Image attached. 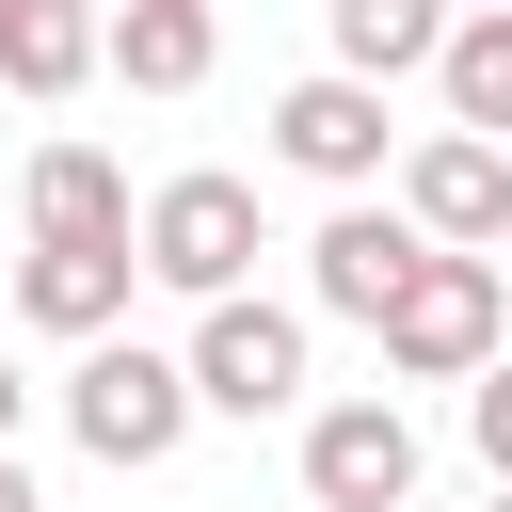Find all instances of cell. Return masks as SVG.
I'll return each instance as SVG.
<instances>
[{
	"mask_svg": "<svg viewBox=\"0 0 512 512\" xmlns=\"http://www.w3.org/2000/svg\"><path fill=\"white\" fill-rule=\"evenodd\" d=\"M128 256H144V288H176L192 320H208V304H240V288H256V256H272V224H256V176H224V160L160 176V192L128 208Z\"/></svg>",
	"mask_w": 512,
	"mask_h": 512,
	"instance_id": "obj_1",
	"label": "cell"
},
{
	"mask_svg": "<svg viewBox=\"0 0 512 512\" xmlns=\"http://www.w3.org/2000/svg\"><path fill=\"white\" fill-rule=\"evenodd\" d=\"M64 432H80L96 464H128V480H144V464H176V448H192V368H176V352H144V336H112V352H80V368H64Z\"/></svg>",
	"mask_w": 512,
	"mask_h": 512,
	"instance_id": "obj_2",
	"label": "cell"
},
{
	"mask_svg": "<svg viewBox=\"0 0 512 512\" xmlns=\"http://www.w3.org/2000/svg\"><path fill=\"white\" fill-rule=\"evenodd\" d=\"M496 320H512V272L496 256H416V288L384 320V368L400 384H480L496 368Z\"/></svg>",
	"mask_w": 512,
	"mask_h": 512,
	"instance_id": "obj_3",
	"label": "cell"
},
{
	"mask_svg": "<svg viewBox=\"0 0 512 512\" xmlns=\"http://www.w3.org/2000/svg\"><path fill=\"white\" fill-rule=\"evenodd\" d=\"M176 368H192V416H304V304H256L240 288V304L192 320Z\"/></svg>",
	"mask_w": 512,
	"mask_h": 512,
	"instance_id": "obj_4",
	"label": "cell"
},
{
	"mask_svg": "<svg viewBox=\"0 0 512 512\" xmlns=\"http://www.w3.org/2000/svg\"><path fill=\"white\" fill-rule=\"evenodd\" d=\"M432 256H512V144H464V128H416L400 144V192H384Z\"/></svg>",
	"mask_w": 512,
	"mask_h": 512,
	"instance_id": "obj_5",
	"label": "cell"
},
{
	"mask_svg": "<svg viewBox=\"0 0 512 512\" xmlns=\"http://www.w3.org/2000/svg\"><path fill=\"white\" fill-rule=\"evenodd\" d=\"M272 160H288V176H320L336 208H368V176H400V128H384V96H368V80H336V64H320V80H288V96H272Z\"/></svg>",
	"mask_w": 512,
	"mask_h": 512,
	"instance_id": "obj_6",
	"label": "cell"
},
{
	"mask_svg": "<svg viewBox=\"0 0 512 512\" xmlns=\"http://www.w3.org/2000/svg\"><path fill=\"white\" fill-rule=\"evenodd\" d=\"M304 512H416V416L384 384L304 416Z\"/></svg>",
	"mask_w": 512,
	"mask_h": 512,
	"instance_id": "obj_7",
	"label": "cell"
},
{
	"mask_svg": "<svg viewBox=\"0 0 512 512\" xmlns=\"http://www.w3.org/2000/svg\"><path fill=\"white\" fill-rule=\"evenodd\" d=\"M416 256H432V240H416L400 208H320V240H304V304L384 336V320H400V288H416Z\"/></svg>",
	"mask_w": 512,
	"mask_h": 512,
	"instance_id": "obj_8",
	"label": "cell"
},
{
	"mask_svg": "<svg viewBox=\"0 0 512 512\" xmlns=\"http://www.w3.org/2000/svg\"><path fill=\"white\" fill-rule=\"evenodd\" d=\"M16 224H32L48 256H112V240H128V160H112V144H80V128H64V144H32Z\"/></svg>",
	"mask_w": 512,
	"mask_h": 512,
	"instance_id": "obj_9",
	"label": "cell"
},
{
	"mask_svg": "<svg viewBox=\"0 0 512 512\" xmlns=\"http://www.w3.org/2000/svg\"><path fill=\"white\" fill-rule=\"evenodd\" d=\"M128 288H144V256H128V240H112V256H48V240L16 256V320H32V336H64V352H112V336H128Z\"/></svg>",
	"mask_w": 512,
	"mask_h": 512,
	"instance_id": "obj_10",
	"label": "cell"
},
{
	"mask_svg": "<svg viewBox=\"0 0 512 512\" xmlns=\"http://www.w3.org/2000/svg\"><path fill=\"white\" fill-rule=\"evenodd\" d=\"M96 64H112L128 96H192V80L224 64V16H208V0H128V16H96Z\"/></svg>",
	"mask_w": 512,
	"mask_h": 512,
	"instance_id": "obj_11",
	"label": "cell"
},
{
	"mask_svg": "<svg viewBox=\"0 0 512 512\" xmlns=\"http://www.w3.org/2000/svg\"><path fill=\"white\" fill-rule=\"evenodd\" d=\"M432 96H448V128H464V144H512V0L448 16V64H432Z\"/></svg>",
	"mask_w": 512,
	"mask_h": 512,
	"instance_id": "obj_12",
	"label": "cell"
},
{
	"mask_svg": "<svg viewBox=\"0 0 512 512\" xmlns=\"http://www.w3.org/2000/svg\"><path fill=\"white\" fill-rule=\"evenodd\" d=\"M432 64H448V16L432 0H336V80L384 96V80H432Z\"/></svg>",
	"mask_w": 512,
	"mask_h": 512,
	"instance_id": "obj_13",
	"label": "cell"
},
{
	"mask_svg": "<svg viewBox=\"0 0 512 512\" xmlns=\"http://www.w3.org/2000/svg\"><path fill=\"white\" fill-rule=\"evenodd\" d=\"M0 80L16 96H80L96 80V16L80 0H0Z\"/></svg>",
	"mask_w": 512,
	"mask_h": 512,
	"instance_id": "obj_14",
	"label": "cell"
},
{
	"mask_svg": "<svg viewBox=\"0 0 512 512\" xmlns=\"http://www.w3.org/2000/svg\"><path fill=\"white\" fill-rule=\"evenodd\" d=\"M464 448H480V480L512 496V352H496V368L464 384Z\"/></svg>",
	"mask_w": 512,
	"mask_h": 512,
	"instance_id": "obj_15",
	"label": "cell"
},
{
	"mask_svg": "<svg viewBox=\"0 0 512 512\" xmlns=\"http://www.w3.org/2000/svg\"><path fill=\"white\" fill-rule=\"evenodd\" d=\"M16 416H32V384H16V352H0V464H16Z\"/></svg>",
	"mask_w": 512,
	"mask_h": 512,
	"instance_id": "obj_16",
	"label": "cell"
},
{
	"mask_svg": "<svg viewBox=\"0 0 512 512\" xmlns=\"http://www.w3.org/2000/svg\"><path fill=\"white\" fill-rule=\"evenodd\" d=\"M0 512H48V496H32V464H0Z\"/></svg>",
	"mask_w": 512,
	"mask_h": 512,
	"instance_id": "obj_17",
	"label": "cell"
},
{
	"mask_svg": "<svg viewBox=\"0 0 512 512\" xmlns=\"http://www.w3.org/2000/svg\"><path fill=\"white\" fill-rule=\"evenodd\" d=\"M496 512H512V496H496Z\"/></svg>",
	"mask_w": 512,
	"mask_h": 512,
	"instance_id": "obj_18",
	"label": "cell"
},
{
	"mask_svg": "<svg viewBox=\"0 0 512 512\" xmlns=\"http://www.w3.org/2000/svg\"><path fill=\"white\" fill-rule=\"evenodd\" d=\"M496 272H512V256H496Z\"/></svg>",
	"mask_w": 512,
	"mask_h": 512,
	"instance_id": "obj_19",
	"label": "cell"
}]
</instances>
